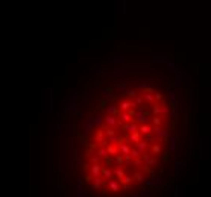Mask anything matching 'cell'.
<instances>
[{"mask_svg": "<svg viewBox=\"0 0 211 197\" xmlns=\"http://www.w3.org/2000/svg\"><path fill=\"white\" fill-rule=\"evenodd\" d=\"M119 182H120V185H129V184H132V177L125 174L121 179H119Z\"/></svg>", "mask_w": 211, "mask_h": 197, "instance_id": "4316f807", "label": "cell"}, {"mask_svg": "<svg viewBox=\"0 0 211 197\" xmlns=\"http://www.w3.org/2000/svg\"><path fill=\"white\" fill-rule=\"evenodd\" d=\"M103 123L108 124V126H111V128H114V129H117V128L121 126L123 121L119 120L117 117H114V115H111V114H105L103 115Z\"/></svg>", "mask_w": 211, "mask_h": 197, "instance_id": "6da1fadb", "label": "cell"}, {"mask_svg": "<svg viewBox=\"0 0 211 197\" xmlns=\"http://www.w3.org/2000/svg\"><path fill=\"white\" fill-rule=\"evenodd\" d=\"M143 165V159L141 156H138V158H134L132 159V167H141Z\"/></svg>", "mask_w": 211, "mask_h": 197, "instance_id": "4dcf8cb0", "label": "cell"}, {"mask_svg": "<svg viewBox=\"0 0 211 197\" xmlns=\"http://www.w3.org/2000/svg\"><path fill=\"white\" fill-rule=\"evenodd\" d=\"M105 111H107V114H111V115H114V117L120 118L121 111H120V108L117 106V103H108L107 108H105Z\"/></svg>", "mask_w": 211, "mask_h": 197, "instance_id": "3957f363", "label": "cell"}, {"mask_svg": "<svg viewBox=\"0 0 211 197\" xmlns=\"http://www.w3.org/2000/svg\"><path fill=\"white\" fill-rule=\"evenodd\" d=\"M175 147H176V140H170V150H175Z\"/></svg>", "mask_w": 211, "mask_h": 197, "instance_id": "74e56055", "label": "cell"}, {"mask_svg": "<svg viewBox=\"0 0 211 197\" xmlns=\"http://www.w3.org/2000/svg\"><path fill=\"white\" fill-rule=\"evenodd\" d=\"M141 96H143V98H144V102H147L149 105H152V103L155 102V97H153L152 93H146V94H141Z\"/></svg>", "mask_w": 211, "mask_h": 197, "instance_id": "484cf974", "label": "cell"}, {"mask_svg": "<svg viewBox=\"0 0 211 197\" xmlns=\"http://www.w3.org/2000/svg\"><path fill=\"white\" fill-rule=\"evenodd\" d=\"M107 152H108V155H111V156L117 155V153H119V146H117V144H112V142H109V144L107 146Z\"/></svg>", "mask_w": 211, "mask_h": 197, "instance_id": "ac0fdd59", "label": "cell"}, {"mask_svg": "<svg viewBox=\"0 0 211 197\" xmlns=\"http://www.w3.org/2000/svg\"><path fill=\"white\" fill-rule=\"evenodd\" d=\"M155 135H156V141L164 142V141H167V140L170 138V132H169V130H164V129L161 128V129H160V132H156Z\"/></svg>", "mask_w": 211, "mask_h": 197, "instance_id": "8992f818", "label": "cell"}, {"mask_svg": "<svg viewBox=\"0 0 211 197\" xmlns=\"http://www.w3.org/2000/svg\"><path fill=\"white\" fill-rule=\"evenodd\" d=\"M140 168H141V171H143L144 174H149V176L155 173V167H151L149 164H143V165L140 167Z\"/></svg>", "mask_w": 211, "mask_h": 197, "instance_id": "d6986e66", "label": "cell"}, {"mask_svg": "<svg viewBox=\"0 0 211 197\" xmlns=\"http://www.w3.org/2000/svg\"><path fill=\"white\" fill-rule=\"evenodd\" d=\"M134 147L140 152V153H144V152L149 149V142L146 140H140V141H137L135 144H134Z\"/></svg>", "mask_w": 211, "mask_h": 197, "instance_id": "ba28073f", "label": "cell"}, {"mask_svg": "<svg viewBox=\"0 0 211 197\" xmlns=\"http://www.w3.org/2000/svg\"><path fill=\"white\" fill-rule=\"evenodd\" d=\"M102 159H103L105 167H114V158H112L111 155H107V156L102 158Z\"/></svg>", "mask_w": 211, "mask_h": 197, "instance_id": "7402d4cb", "label": "cell"}, {"mask_svg": "<svg viewBox=\"0 0 211 197\" xmlns=\"http://www.w3.org/2000/svg\"><path fill=\"white\" fill-rule=\"evenodd\" d=\"M131 146H132V144H120V146H119V153L128 155L129 150H131Z\"/></svg>", "mask_w": 211, "mask_h": 197, "instance_id": "ffe728a7", "label": "cell"}, {"mask_svg": "<svg viewBox=\"0 0 211 197\" xmlns=\"http://www.w3.org/2000/svg\"><path fill=\"white\" fill-rule=\"evenodd\" d=\"M100 176L103 177V179H111V177H114V174H112V170L111 168H107V167H100Z\"/></svg>", "mask_w": 211, "mask_h": 197, "instance_id": "5bb4252c", "label": "cell"}, {"mask_svg": "<svg viewBox=\"0 0 211 197\" xmlns=\"http://www.w3.org/2000/svg\"><path fill=\"white\" fill-rule=\"evenodd\" d=\"M79 165H81V168H82L84 173H87V171L90 170V162H84V161H81V164H79Z\"/></svg>", "mask_w": 211, "mask_h": 197, "instance_id": "836d02e7", "label": "cell"}, {"mask_svg": "<svg viewBox=\"0 0 211 197\" xmlns=\"http://www.w3.org/2000/svg\"><path fill=\"white\" fill-rule=\"evenodd\" d=\"M125 137L129 140V142H131V144H132V142L135 144L137 141H140V140H141V133H140V132H132V133H128V135H125Z\"/></svg>", "mask_w": 211, "mask_h": 197, "instance_id": "4fadbf2b", "label": "cell"}, {"mask_svg": "<svg viewBox=\"0 0 211 197\" xmlns=\"http://www.w3.org/2000/svg\"><path fill=\"white\" fill-rule=\"evenodd\" d=\"M131 177H132V182H137V184H141L146 181V174L143 171H135Z\"/></svg>", "mask_w": 211, "mask_h": 197, "instance_id": "7c38bea8", "label": "cell"}, {"mask_svg": "<svg viewBox=\"0 0 211 197\" xmlns=\"http://www.w3.org/2000/svg\"><path fill=\"white\" fill-rule=\"evenodd\" d=\"M94 130H96V132L93 133V141H94V142H97V144H99V142H100V141L105 138V133H103V130H102L100 128H96Z\"/></svg>", "mask_w": 211, "mask_h": 197, "instance_id": "30bf717a", "label": "cell"}, {"mask_svg": "<svg viewBox=\"0 0 211 197\" xmlns=\"http://www.w3.org/2000/svg\"><path fill=\"white\" fill-rule=\"evenodd\" d=\"M120 118H121V121L123 123H128V121H132V117L126 112V111H121V114H120Z\"/></svg>", "mask_w": 211, "mask_h": 197, "instance_id": "83f0119b", "label": "cell"}, {"mask_svg": "<svg viewBox=\"0 0 211 197\" xmlns=\"http://www.w3.org/2000/svg\"><path fill=\"white\" fill-rule=\"evenodd\" d=\"M107 188H108L109 191H112V193H120L121 191V185H120V182L117 181L116 177L108 179V181H107Z\"/></svg>", "mask_w": 211, "mask_h": 197, "instance_id": "7a4b0ae2", "label": "cell"}, {"mask_svg": "<svg viewBox=\"0 0 211 197\" xmlns=\"http://www.w3.org/2000/svg\"><path fill=\"white\" fill-rule=\"evenodd\" d=\"M140 93L137 91V89H134V88H126V91H125V96H128L129 98H134L135 96H138Z\"/></svg>", "mask_w": 211, "mask_h": 197, "instance_id": "d4e9b609", "label": "cell"}, {"mask_svg": "<svg viewBox=\"0 0 211 197\" xmlns=\"http://www.w3.org/2000/svg\"><path fill=\"white\" fill-rule=\"evenodd\" d=\"M100 164L99 162H96V164H90V170L88 171L91 173V176L93 177H97V176H100Z\"/></svg>", "mask_w": 211, "mask_h": 197, "instance_id": "8fae6325", "label": "cell"}, {"mask_svg": "<svg viewBox=\"0 0 211 197\" xmlns=\"http://www.w3.org/2000/svg\"><path fill=\"white\" fill-rule=\"evenodd\" d=\"M79 193H77V196L81 197V196H87V193H85V190H82V186H79V190H77Z\"/></svg>", "mask_w": 211, "mask_h": 197, "instance_id": "f35d334b", "label": "cell"}, {"mask_svg": "<svg viewBox=\"0 0 211 197\" xmlns=\"http://www.w3.org/2000/svg\"><path fill=\"white\" fill-rule=\"evenodd\" d=\"M170 153H172V150H169V149H166V150H163L161 152V161H163V164L164 165H167L169 164V161H170Z\"/></svg>", "mask_w": 211, "mask_h": 197, "instance_id": "2e32d148", "label": "cell"}, {"mask_svg": "<svg viewBox=\"0 0 211 197\" xmlns=\"http://www.w3.org/2000/svg\"><path fill=\"white\" fill-rule=\"evenodd\" d=\"M151 128H152L151 124H144V123H143V124H138V132L144 137V135H147V133H152V132H151Z\"/></svg>", "mask_w": 211, "mask_h": 197, "instance_id": "e0dca14e", "label": "cell"}, {"mask_svg": "<svg viewBox=\"0 0 211 197\" xmlns=\"http://www.w3.org/2000/svg\"><path fill=\"white\" fill-rule=\"evenodd\" d=\"M111 170H112V174H114V177H116L117 181H119V179H121L123 176L126 174V170L123 168V167H119V165H114Z\"/></svg>", "mask_w": 211, "mask_h": 197, "instance_id": "52a82bcc", "label": "cell"}, {"mask_svg": "<svg viewBox=\"0 0 211 197\" xmlns=\"http://www.w3.org/2000/svg\"><path fill=\"white\" fill-rule=\"evenodd\" d=\"M93 176H91V173H88V171H87V174L82 177V181H84V184H91V181H93Z\"/></svg>", "mask_w": 211, "mask_h": 197, "instance_id": "d6a6232c", "label": "cell"}, {"mask_svg": "<svg viewBox=\"0 0 211 197\" xmlns=\"http://www.w3.org/2000/svg\"><path fill=\"white\" fill-rule=\"evenodd\" d=\"M112 86H114V89H120V91H123V93L126 91V82H119V84L112 85Z\"/></svg>", "mask_w": 211, "mask_h": 197, "instance_id": "f546056e", "label": "cell"}, {"mask_svg": "<svg viewBox=\"0 0 211 197\" xmlns=\"http://www.w3.org/2000/svg\"><path fill=\"white\" fill-rule=\"evenodd\" d=\"M164 85H166V89H173V86H175V84H173V82H169V80H167Z\"/></svg>", "mask_w": 211, "mask_h": 197, "instance_id": "8d00e7d4", "label": "cell"}, {"mask_svg": "<svg viewBox=\"0 0 211 197\" xmlns=\"http://www.w3.org/2000/svg\"><path fill=\"white\" fill-rule=\"evenodd\" d=\"M141 159H143V164H149L151 167H155L156 164H158V159H156V156H153V155H151V153H141Z\"/></svg>", "mask_w": 211, "mask_h": 197, "instance_id": "277c9868", "label": "cell"}, {"mask_svg": "<svg viewBox=\"0 0 211 197\" xmlns=\"http://www.w3.org/2000/svg\"><path fill=\"white\" fill-rule=\"evenodd\" d=\"M107 105H108V100L107 98H99V100H96L94 102V106H96V111H99V112H102L105 108H107Z\"/></svg>", "mask_w": 211, "mask_h": 197, "instance_id": "9c48e42d", "label": "cell"}, {"mask_svg": "<svg viewBox=\"0 0 211 197\" xmlns=\"http://www.w3.org/2000/svg\"><path fill=\"white\" fill-rule=\"evenodd\" d=\"M96 150H97V152H96V155H97L100 159H102V158H105V156L108 155V152H107V147H100V146H97V149H96Z\"/></svg>", "mask_w": 211, "mask_h": 197, "instance_id": "cb8c5ba5", "label": "cell"}, {"mask_svg": "<svg viewBox=\"0 0 211 197\" xmlns=\"http://www.w3.org/2000/svg\"><path fill=\"white\" fill-rule=\"evenodd\" d=\"M88 159H90V164H96V162H100V158L97 156V155H96V156H88Z\"/></svg>", "mask_w": 211, "mask_h": 197, "instance_id": "d590c367", "label": "cell"}, {"mask_svg": "<svg viewBox=\"0 0 211 197\" xmlns=\"http://www.w3.org/2000/svg\"><path fill=\"white\" fill-rule=\"evenodd\" d=\"M153 97H155V102H163L164 100V96L161 93H158V91L153 93Z\"/></svg>", "mask_w": 211, "mask_h": 197, "instance_id": "e575fe53", "label": "cell"}, {"mask_svg": "<svg viewBox=\"0 0 211 197\" xmlns=\"http://www.w3.org/2000/svg\"><path fill=\"white\" fill-rule=\"evenodd\" d=\"M132 100L135 102V105H137V106H141V105H144V98H143V96H141V94L135 96V97L132 98Z\"/></svg>", "mask_w": 211, "mask_h": 197, "instance_id": "f1b7e54d", "label": "cell"}, {"mask_svg": "<svg viewBox=\"0 0 211 197\" xmlns=\"http://www.w3.org/2000/svg\"><path fill=\"white\" fill-rule=\"evenodd\" d=\"M84 185V181H82V177H77V186H82Z\"/></svg>", "mask_w": 211, "mask_h": 197, "instance_id": "ab89813d", "label": "cell"}, {"mask_svg": "<svg viewBox=\"0 0 211 197\" xmlns=\"http://www.w3.org/2000/svg\"><path fill=\"white\" fill-rule=\"evenodd\" d=\"M163 152V147H161V144L160 142H156L155 141V144H152L151 146V155H153V156H158Z\"/></svg>", "mask_w": 211, "mask_h": 197, "instance_id": "9a60e30c", "label": "cell"}, {"mask_svg": "<svg viewBox=\"0 0 211 197\" xmlns=\"http://www.w3.org/2000/svg\"><path fill=\"white\" fill-rule=\"evenodd\" d=\"M107 185V179H103L102 176H97V177H94L93 181H91V186H93V190L96 191H99L102 186Z\"/></svg>", "mask_w": 211, "mask_h": 197, "instance_id": "5b68a950", "label": "cell"}, {"mask_svg": "<svg viewBox=\"0 0 211 197\" xmlns=\"http://www.w3.org/2000/svg\"><path fill=\"white\" fill-rule=\"evenodd\" d=\"M147 142H155L156 141V135H153V133H147V135H144L143 137Z\"/></svg>", "mask_w": 211, "mask_h": 197, "instance_id": "1f68e13d", "label": "cell"}, {"mask_svg": "<svg viewBox=\"0 0 211 197\" xmlns=\"http://www.w3.org/2000/svg\"><path fill=\"white\" fill-rule=\"evenodd\" d=\"M90 118H91V121L94 124V128H99L100 124L103 123V117H102V115H96V117H90Z\"/></svg>", "mask_w": 211, "mask_h": 197, "instance_id": "44dd1931", "label": "cell"}, {"mask_svg": "<svg viewBox=\"0 0 211 197\" xmlns=\"http://www.w3.org/2000/svg\"><path fill=\"white\" fill-rule=\"evenodd\" d=\"M114 165H119V167H123V155L121 153H117L114 155Z\"/></svg>", "mask_w": 211, "mask_h": 197, "instance_id": "603a6c76", "label": "cell"}]
</instances>
